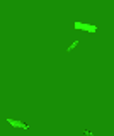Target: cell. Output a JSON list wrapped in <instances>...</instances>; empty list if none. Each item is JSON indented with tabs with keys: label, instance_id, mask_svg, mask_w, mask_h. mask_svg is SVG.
<instances>
[{
	"label": "cell",
	"instance_id": "1",
	"mask_svg": "<svg viewBox=\"0 0 114 136\" xmlns=\"http://www.w3.org/2000/svg\"><path fill=\"white\" fill-rule=\"evenodd\" d=\"M7 123H10L12 126H19V128H22V129H29L27 124H24V123H21V121H14V119H7Z\"/></svg>",
	"mask_w": 114,
	"mask_h": 136
},
{
	"label": "cell",
	"instance_id": "2",
	"mask_svg": "<svg viewBox=\"0 0 114 136\" xmlns=\"http://www.w3.org/2000/svg\"><path fill=\"white\" fill-rule=\"evenodd\" d=\"M82 133H84V134H85V136H94V133H90V131H87V129H84V131H82Z\"/></svg>",
	"mask_w": 114,
	"mask_h": 136
},
{
	"label": "cell",
	"instance_id": "3",
	"mask_svg": "<svg viewBox=\"0 0 114 136\" xmlns=\"http://www.w3.org/2000/svg\"><path fill=\"white\" fill-rule=\"evenodd\" d=\"M77 44H78V41H73V44H72V46H70V48H68V51H72V49H73V48H75V46H77Z\"/></svg>",
	"mask_w": 114,
	"mask_h": 136
}]
</instances>
